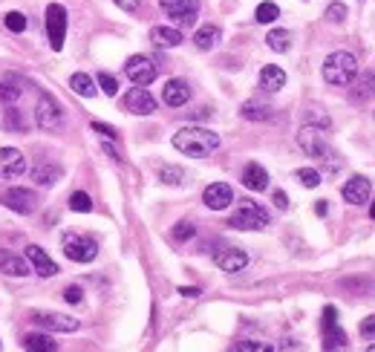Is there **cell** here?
Returning <instances> with one entry per match:
<instances>
[{
	"mask_svg": "<svg viewBox=\"0 0 375 352\" xmlns=\"http://www.w3.org/2000/svg\"><path fill=\"white\" fill-rule=\"evenodd\" d=\"M375 95V72H364V75H355V81H352V90H349V99L355 104H364L369 102Z\"/></svg>",
	"mask_w": 375,
	"mask_h": 352,
	"instance_id": "obj_20",
	"label": "cell"
},
{
	"mask_svg": "<svg viewBox=\"0 0 375 352\" xmlns=\"http://www.w3.org/2000/svg\"><path fill=\"white\" fill-rule=\"evenodd\" d=\"M369 217H372V220H375V202H372V208H369Z\"/></svg>",
	"mask_w": 375,
	"mask_h": 352,
	"instance_id": "obj_51",
	"label": "cell"
},
{
	"mask_svg": "<svg viewBox=\"0 0 375 352\" xmlns=\"http://www.w3.org/2000/svg\"><path fill=\"white\" fill-rule=\"evenodd\" d=\"M193 234H196V228H193L191 223H179V225L173 228V240L185 243V240H191V237H193Z\"/></svg>",
	"mask_w": 375,
	"mask_h": 352,
	"instance_id": "obj_41",
	"label": "cell"
},
{
	"mask_svg": "<svg viewBox=\"0 0 375 352\" xmlns=\"http://www.w3.org/2000/svg\"><path fill=\"white\" fill-rule=\"evenodd\" d=\"M26 260L32 263V271H35L38 278H52V275H58L55 260L49 257V254H47L41 246H26Z\"/></svg>",
	"mask_w": 375,
	"mask_h": 352,
	"instance_id": "obj_18",
	"label": "cell"
},
{
	"mask_svg": "<svg viewBox=\"0 0 375 352\" xmlns=\"http://www.w3.org/2000/svg\"><path fill=\"white\" fill-rule=\"evenodd\" d=\"M125 75L130 78L133 84H139V87H147L156 81V75H159V70H156V64L150 61L147 55H133L127 58V64H125Z\"/></svg>",
	"mask_w": 375,
	"mask_h": 352,
	"instance_id": "obj_9",
	"label": "cell"
},
{
	"mask_svg": "<svg viewBox=\"0 0 375 352\" xmlns=\"http://www.w3.org/2000/svg\"><path fill=\"white\" fill-rule=\"evenodd\" d=\"M243 185H246L248 191H266V188H269V173H266V168L257 165V162H248V165L243 168Z\"/></svg>",
	"mask_w": 375,
	"mask_h": 352,
	"instance_id": "obj_22",
	"label": "cell"
},
{
	"mask_svg": "<svg viewBox=\"0 0 375 352\" xmlns=\"http://www.w3.org/2000/svg\"><path fill=\"white\" fill-rule=\"evenodd\" d=\"M324 349H346V335L338 326V312H335V306L324 309Z\"/></svg>",
	"mask_w": 375,
	"mask_h": 352,
	"instance_id": "obj_13",
	"label": "cell"
},
{
	"mask_svg": "<svg viewBox=\"0 0 375 352\" xmlns=\"http://www.w3.org/2000/svg\"><path fill=\"white\" fill-rule=\"evenodd\" d=\"M214 263H216V269H223V271H228V275H234V271H243L248 266V254L243 248L228 246V248L214 254Z\"/></svg>",
	"mask_w": 375,
	"mask_h": 352,
	"instance_id": "obj_15",
	"label": "cell"
},
{
	"mask_svg": "<svg viewBox=\"0 0 375 352\" xmlns=\"http://www.w3.org/2000/svg\"><path fill=\"white\" fill-rule=\"evenodd\" d=\"M0 202L15 214H35V208H38V197L29 188H9L0 193Z\"/></svg>",
	"mask_w": 375,
	"mask_h": 352,
	"instance_id": "obj_11",
	"label": "cell"
},
{
	"mask_svg": "<svg viewBox=\"0 0 375 352\" xmlns=\"http://www.w3.org/2000/svg\"><path fill=\"white\" fill-rule=\"evenodd\" d=\"M35 125L47 130V133H55L64 127V110L58 104L49 93H41V99H38V107H35Z\"/></svg>",
	"mask_w": 375,
	"mask_h": 352,
	"instance_id": "obj_5",
	"label": "cell"
},
{
	"mask_svg": "<svg viewBox=\"0 0 375 352\" xmlns=\"http://www.w3.org/2000/svg\"><path fill=\"white\" fill-rule=\"evenodd\" d=\"M361 335L375 341V315H369V318H364V321H361Z\"/></svg>",
	"mask_w": 375,
	"mask_h": 352,
	"instance_id": "obj_45",
	"label": "cell"
},
{
	"mask_svg": "<svg viewBox=\"0 0 375 352\" xmlns=\"http://www.w3.org/2000/svg\"><path fill=\"white\" fill-rule=\"evenodd\" d=\"M3 125H6L12 133H24V130H26V119H24V113H21V110H15V107H9V110H6Z\"/></svg>",
	"mask_w": 375,
	"mask_h": 352,
	"instance_id": "obj_33",
	"label": "cell"
},
{
	"mask_svg": "<svg viewBox=\"0 0 375 352\" xmlns=\"http://www.w3.org/2000/svg\"><path fill=\"white\" fill-rule=\"evenodd\" d=\"M298 145L301 150L309 156V159H318V162H332V150L324 139V130L314 127V125H306L301 133H298ZM335 165V162H332Z\"/></svg>",
	"mask_w": 375,
	"mask_h": 352,
	"instance_id": "obj_4",
	"label": "cell"
},
{
	"mask_svg": "<svg viewBox=\"0 0 375 352\" xmlns=\"http://www.w3.org/2000/svg\"><path fill=\"white\" fill-rule=\"evenodd\" d=\"M220 142H223L220 133H214L208 127H196V125L179 127L173 133V147L182 156H193V159H205V156H211L216 147H220Z\"/></svg>",
	"mask_w": 375,
	"mask_h": 352,
	"instance_id": "obj_1",
	"label": "cell"
},
{
	"mask_svg": "<svg viewBox=\"0 0 375 352\" xmlns=\"http://www.w3.org/2000/svg\"><path fill=\"white\" fill-rule=\"evenodd\" d=\"M104 150H107V156H110V159H115V162H122V156H118V150H115L113 145H107V142H104Z\"/></svg>",
	"mask_w": 375,
	"mask_h": 352,
	"instance_id": "obj_49",
	"label": "cell"
},
{
	"mask_svg": "<svg viewBox=\"0 0 375 352\" xmlns=\"http://www.w3.org/2000/svg\"><path fill=\"white\" fill-rule=\"evenodd\" d=\"M122 107H125L127 113H133V115H150V113H156V99H153V95H150L145 87L136 84L133 90L125 93Z\"/></svg>",
	"mask_w": 375,
	"mask_h": 352,
	"instance_id": "obj_12",
	"label": "cell"
},
{
	"mask_svg": "<svg viewBox=\"0 0 375 352\" xmlns=\"http://www.w3.org/2000/svg\"><path fill=\"white\" fill-rule=\"evenodd\" d=\"M70 208H72L75 214H90V211H93V200H90V193L75 191L72 197H70Z\"/></svg>",
	"mask_w": 375,
	"mask_h": 352,
	"instance_id": "obj_34",
	"label": "cell"
},
{
	"mask_svg": "<svg viewBox=\"0 0 375 352\" xmlns=\"http://www.w3.org/2000/svg\"><path fill=\"white\" fill-rule=\"evenodd\" d=\"M64 301L72 303V306H75V303H81V301H84L81 286H67V289H64Z\"/></svg>",
	"mask_w": 375,
	"mask_h": 352,
	"instance_id": "obj_42",
	"label": "cell"
},
{
	"mask_svg": "<svg viewBox=\"0 0 375 352\" xmlns=\"http://www.w3.org/2000/svg\"><path fill=\"white\" fill-rule=\"evenodd\" d=\"M0 271L9 278H26V275H32V266L24 257H17V254L0 251Z\"/></svg>",
	"mask_w": 375,
	"mask_h": 352,
	"instance_id": "obj_21",
	"label": "cell"
},
{
	"mask_svg": "<svg viewBox=\"0 0 375 352\" xmlns=\"http://www.w3.org/2000/svg\"><path fill=\"white\" fill-rule=\"evenodd\" d=\"M113 3H115L118 9H125V12H139L142 0H113Z\"/></svg>",
	"mask_w": 375,
	"mask_h": 352,
	"instance_id": "obj_46",
	"label": "cell"
},
{
	"mask_svg": "<svg viewBox=\"0 0 375 352\" xmlns=\"http://www.w3.org/2000/svg\"><path fill=\"white\" fill-rule=\"evenodd\" d=\"M61 168L52 165V162H41V165H35L32 168V182L35 185H41V188H52L58 179H61Z\"/></svg>",
	"mask_w": 375,
	"mask_h": 352,
	"instance_id": "obj_24",
	"label": "cell"
},
{
	"mask_svg": "<svg viewBox=\"0 0 375 352\" xmlns=\"http://www.w3.org/2000/svg\"><path fill=\"white\" fill-rule=\"evenodd\" d=\"M326 211H329V208H326V202H324V200H321L318 205H314V214H318V217H326Z\"/></svg>",
	"mask_w": 375,
	"mask_h": 352,
	"instance_id": "obj_50",
	"label": "cell"
},
{
	"mask_svg": "<svg viewBox=\"0 0 375 352\" xmlns=\"http://www.w3.org/2000/svg\"><path fill=\"white\" fill-rule=\"evenodd\" d=\"M369 193H372V182L367 176H352V179L341 188V197L349 202V205H364L369 202Z\"/></svg>",
	"mask_w": 375,
	"mask_h": 352,
	"instance_id": "obj_16",
	"label": "cell"
},
{
	"mask_svg": "<svg viewBox=\"0 0 375 352\" xmlns=\"http://www.w3.org/2000/svg\"><path fill=\"white\" fill-rule=\"evenodd\" d=\"M32 323L41 326L47 332H75L78 329V318H70V315H61V312H44V309H35L32 312Z\"/></svg>",
	"mask_w": 375,
	"mask_h": 352,
	"instance_id": "obj_10",
	"label": "cell"
},
{
	"mask_svg": "<svg viewBox=\"0 0 375 352\" xmlns=\"http://www.w3.org/2000/svg\"><path fill=\"white\" fill-rule=\"evenodd\" d=\"M234 349H243V352H269V344H257V341H240Z\"/></svg>",
	"mask_w": 375,
	"mask_h": 352,
	"instance_id": "obj_43",
	"label": "cell"
},
{
	"mask_svg": "<svg viewBox=\"0 0 375 352\" xmlns=\"http://www.w3.org/2000/svg\"><path fill=\"white\" fill-rule=\"evenodd\" d=\"M240 115L248 122H269L271 119V107L269 104H260V102H246L240 107Z\"/></svg>",
	"mask_w": 375,
	"mask_h": 352,
	"instance_id": "obj_28",
	"label": "cell"
},
{
	"mask_svg": "<svg viewBox=\"0 0 375 352\" xmlns=\"http://www.w3.org/2000/svg\"><path fill=\"white\" fill-rule=\"evenodd\" d=\"M61 248L72 263H93L98 257V243L87 234H64Z\"/></svg>",
	"mask_w": 375,
	"mask_h": 352,
	"instance_id": "obj_6",
	"label": "cell"
},
{
	"mask_svg": "<svg viewBox=\"0 0 375 352\" xmlns=\"http://www.w3.org/2000/svg\"><path fill=\"white\" fill-rule=\"evenodd\" d=\"M346 15H349V9H346L344 3H332V6L326 9V21H332V24H344V21H346Z\"/></svg>",
	"mask_w": 375,
	"mask_h": 352,
	"instance_id": "obj_39",
	"label": "cell"
},
{
	"mask_svg": "<svg viewBox=\"0 0 375 352\" xmlns=\"http://www.w3.org/2000/svg\"><path fill=\"white\" fill-rule=\"evenodd\" d=\"M162 102L168 107H185L191 102V87L188 81H182V78H170V81L165 84L162 90Z\"/></svg>",
	"mask_w": 375,
	"mask_h": 352,
	"instance_id": "obj_19",
	"label": "cell"
},
{
	"mask_svg": "<svg viewBox=\"0 0 375 352\" xmlns=\"http://www.w3.org/2000/svg\"><path fill=\"white\" fill-rule=\"evenodd\" d=\"M150 41L156 47H162V49H173V47L182 44V32L176 26H153L150 29Z\"/></svg>",
	"mask_w": 375,
	"mask_h": 352,
	"instance_id": "obj_23",
	"label": "cell"
},
{
	"mask_svg": "<svg viewBox=\"0 0 375 352\" xmlns=\"http://www.w3.org/2000/svg\"><path fill=\"white\" fill-rule=\"evenodd\" d=\"M24 170H26V159L21 150L17 147L0 150V176H3V179H15V176H21Z\"/></svg>",
	"mask_w": 375,
	"mask_h": 352,
	"instance_id": "obj_17",
	"label": "cell"
},
{
	"mask_svg": "<svg viewBox=\"0 0 375 352\" xmlns=\"http://www.w3.org/2000/svg\"><path fill=\"white\" fill-rule=\"evenodd\" d=\"M24 349H32V352H55L58 349V341L52 335H44V332H29L24 338Z\"/></svg>",
	"mask_w": 375,
	"mask_h": 352,
	"instance_id": "obj_26",
	"label": "cell"
},
{
	"mask_svg": "<svg viewBox=\"0 0 375 352\" xmlns=\"http://www.w3.org/2000/svg\"><path fill=\"white\" fill-rule=\"evenodd\" d=\"M93 130H95L98 136H104V139H118V130H115V127H110V125H102V122H93Z\"/></svg>",
	"mask_w": 375,
	"mask_h": 352,
	"instance_id": "obj_44",
	"label": "cell"
},
{
	"mask_svg": "<svg viewBox=\"0 0 375 352\" xmlns=\"http://www.w3.org/2000/svg\"><path fill=\"white\" fill-rule=\"evenodd\" d=\"M202 202L211 208V211H225L231 202H234V191L228 182H211L205 191H202Z\"/></svg>",
	"mask_w": 375,
	"mask_h": 352,
	"instance_id": "obj_14",
	"label": "cell"
},
{
	"mask_svg": "<svg viewBox=\"0 0 375 352\" xmlns=\"http://www.w3.org/2000/svg\"><path fill=\"white\" fill-rule=\"evenodd\" d=\"M179 295H182V298H200V289H191V286H182V289H179Z\"/></svg>",
	"mask_w": 375,
	"mask_h": 352,
	"instance_id": "obj_48",
	"label": "cell"
},
{
	"mask_svg": "<svg viewBox=\"0 0 375 352\" xmlns=\"http://www.w3.org/2000/svg\"><path fill=\"white\" fill-rule=\"evenodd\" d=\"M70 87H72V93L84 95V99H93V95L98 93V90H95V81H93L87 72H75V75L70 78Z\"/></svg>",
	"mask_w": 375,
	"mask_h": 352,
	"instance_id": "obj_29",
	"label": "cell"
},
{
	"mask_svg": "<svg viewBox=\"0 0 375 352\" xmlns=\"http://www.w3.org/2000/svg\"><path fill=\"white\" fill-rule=\"evenodd\" d=\"M17 99H21V87H15V84H0V104H15Z\"/></svg>",
	"mask_w": 375,
	"mask_h": 352,
	"instance_id": "obj_38",
	"label": "cell"
},
{
	"mask_svg": "<svg viewBox=\"0 0 375 352\" xmlns=\"http://www.w3.org/2000/svg\"><path fill=\"white\" fill-rule=\"evenodd\" d=\"M3 26L9 32H24L26 29V15L24 12H6L3 15Z\"/></svg>",
	"mask_w": 375,
	"mask_h": 352,
	"instance_id": "obj_36",
	"label": "cell"
},
{
	"mask_svg": "<svg viewBox=\"0 0 375 352\" xmlns=\"http://www.w3.org/2000/svg\"><path fill=\"white\" fill-rule=\"evenodd\" d=\"M301 179V185H306V188H318L321 182H324V176H321V170H314V168H301L298 173H294Z\"/></svg>",
	"mask_w": 375,
	"mask_h": 352,
	"instance_id": "obj_35",
	"label": "cell"
},
{
	"mask_svg": "<svg viewBox=\"0 0 375 352\" xmlns=\"http://www.w3.org/2000/svg\"><path fill=\"white\" fill-rule=\"evenodd\" d=\"M98 87H102V93L110 95V99H113V95H118V81L110 72H98Z\"/></svg>",
	"mask_w": 375,
	"mask_h": 352,
	"instance_id": "obj_37",
	"label": "cell"
},
{
	"mask_svg": "<svg viewBox=\"0 0 375 352\" xmlns=\"http://www.w3.org/2000/svg\"><path fill=\"white\" fill-rule=\"evenodd\" d=\"M274 205H278L280 211H286V208H289V197H286L283 191H274Z\"/></svg>",
	"mask_w": 375,
	"mask_h": 352,
	"instance_id": "obj_47",
	"label": "cell"
},
{
	"mask_svg": "<svg viewBox=\"0 0 375 352\" xmlns=\"http://www.w3.org/2000/svg\"><path fill=\"white\" fill-rule=\"evenodd\" d=\"M220 38H223V32L216 29V26H202V29H196L193 44H196V49L208 52V49H214L216 44H220Z\"/></svg>",
	"mask_w": 375,
	"mask_h": 352,
	"instance_id": "obj_27",
	"label": "cell"
},
{
	"mask_svg": "<svg viewBox=\"0 0 375 352\" xmlns=\"http://www.w3.org/2000/svg\"><path fill=\"white\" fill-rule=\"evenodd\" d=\"M159 6L176 26H193L200 15V0H159Z\"/></svg>",
	"mask_w": 375,
	"mask_h": 352,
	"instance_id": "obj_8",
	"label": "cell"
},
{
	"mask_svg": "<svg viewBox=\"0 0 375 352\" xmlns=\"http://www.w3.org/2000/svg\"><path fill=\"white\" fill-rule=\"evenodd\" d=\"M355 75H358V61L346 49L332 52L324 61V81L332 87H349L355 81Z\"/></svg>",
	"mask_w": 375,
	"mask_h": 352,
	"instance_id": "obj_2",
	"label": "cell"
},
{
	"mask_svg": "<svg viewBox=\"0 0 375 352\" xmlns=\"http://www.w3.org/2000/svg\"><path fill=\"white\" fill-rule=\"evenodd\" d=\"M228 225L237 228V231H263L269 225V211L257 202H251V200H243L240 205H237V211L231 214Z\"/></svg>",
	"mask_w": 375,
	"mask_h": 352,
	"instance_id": "obj_3",
	"label": "cell"
},
{
	"mask_svg": "<svg viewBox=\"0 0 375 352\" xmlns=\"http://www.w3.org/2000/svg\"><path fill=\"white\" fill-rule=\"evenodd\" d=\"M266 44H269L271 52H289V47H292V35H289L286 29H271V32L266 35Z\"/></svg>",
	"mask_w": 375,
	"mask_h": 352,
	"instance_id": "obj_30",
	"label": "cell"
},
{
	"mask_svg": "<svg viewBox=\"0 0 375 352\" xmlns=\"http://www.w3.org/2000/svg\"><path fill=\"white\" fill-rule=\"evenodd\" d=\"M309 125H314V127H321V130H329V115L321 110V107H312V113H309Z\"/></svg>",
	"mask_w": 375,
	"mask_h": 352,
	"instance_id": "obj_40",
	"label": "cell"
},
{
	"mask_svg": "<svg viewBox=\"0 0 375 352\" xmlns=\"http://www.w3.org/2000/svg\"><path fill=\"white\" fill-rule=\"evenodd\" d=\"M185 170L182 168H176V165H162L159 168V179L165 182V185H182L185 182Z\"/></svg>",
	"mask_w": 375,
	"mask_h": 352,
	"instance_id": "obj_32",
	"label": "cell"
},
{
	"mask_svg": "<svg viewBox=\"0 0 375 352\" xmlns=\"http://www.w3.org/2000/svg\"><path fill=\"white\" fill-rule=\"evenodd\" d=\"M47 35H49V47L55 52H61L67 41V9L61 3L47 6Z\"/></svg>",
	"mask_w": 375,
	"mask_h": 352,
	"instance_id": "obj_7",
	"label": "cell"
},
{
	"mask_svg": "<svg viewBox=\"0 0 375 352\" xmlns=\"http://www.w3.org/2000/svg\"><path fill=\"white\" fill-rule=\"evenodd\" d=\"M254 17H257V24H274V21L280 17V6H278V3H271V0H266V3L257 6Z\"/></svg>",
	"mask_w": 375,
	"mask_h": 352,
	"instance_id": "obj_31",
	"label": "cell"
},
{
	"mask_svg": "<svg viewBox=\"0 0 375 352\" xmlns=\"http://www.w3.org/2000/svg\"><path fill=\"white\" fill-rule=\"evenodd\" d=\"M260 87L269 90V93H278L286 87V72L278 67V64H269L260 70Z\"/></svg>",
	"mask_w": 375,
	"mask_h": 352,
	"instance_id": "obj_25",
	"label": "cell"
}]
</instances>
